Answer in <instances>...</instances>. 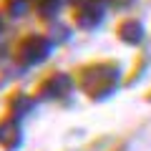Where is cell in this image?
Wrapping results in <instances>:
<instances>
[{
  "instance_id": "obj_1",
  "label": "cell",
  "mask_w": 151,
  "mask_h": 151,
  "mask_svg": "<svg viewBox=\"0 0 151 151\" xmlns=\"http://www.w3.org/2000/svg\"><path fill=\"white\" fill-rule=\"evenodd\" d=\"M0 144L5 146L8 151L20 144V129H18L15 121H3L0 124Z\"/></svg>"
}]
</instances>
